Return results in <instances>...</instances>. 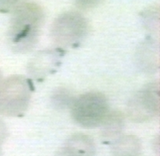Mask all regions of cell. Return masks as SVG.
Instances as JSON below:
<instances>
[{"instance_id": "cell-10", "label": "cell", "mask_w": 160, "mask_h": 156, "mask_svg": "<svg viewBox=\"0 0 160 156\" xmlns=\"http://www.w3.org/2000/svg\"><path fill=\"white\" fill-rule=\"evenodd\" d=\"M54 57L51 52H44L42 54H40L38 57H36L32 62V73H37L41 74V73H45L48 71L51 66L53 65Z\"/></svg>"}, {"instance_id": "cell-11", "label": "cell", "mask_w": 160, "mask_h": 156, "mask_svg": "<svg viewBox=\"0 0 160 156\" xmlns=\"http://www.w3.org/2000/svg\"><path fill=\"white\" fill-rule=\"evenodd\" d=\"M75 98L72 94L64 88H58L52 96V101L57 108H66L72 107L75 101Z\"/></svg>"}, {"instance_id": "cell-4", "label": "cell", "mask_w": 160, "mask_h": 156, "mask_svg": "<svg viewBox=\"0 0 160 156\" xmlns=\"http://www.w3.org/2000/svg\"><path fill=\"white\" fill-rule=\"evenodd\" d=\"M88 23L81 13L68 11L54 20L51 29L53 41L63 47L72 46L83 39L87 33Z\"/></svg>"}, {"instance_id": "cell-7", "label": "cell", "mask_w": 160, "mask_h": 156, "mask_svg": "<svg viewBox=\"0 0 160 156\" xmlns=\"http://www.w3.org/2000/svg\"><path fill=\"white\" fill-rule=\"evenodd\" d=\"M136 61L142 70L154 73L159 67V45L152 41H146L138 47Z\"/></svg>"}, {"instance_id": "cell-1", "label": "cell", "mask_w": 160, "mask_h": 156, "mask_svg": "<svg viewBox=\"0 0 160 156\" xmlns=\"http://www.w3.org/2000/svg\"><path fill=\"white\" fill-rule=\"evenodd\" d=\"M10 21L8 38L16 52L31 51L37 45L44 22V11L38 4L18 1Z\"/></svg>"}, {"instance_id": "cell-15", "label": "cell", "mask_w": 160, "mask_h": 156, "mask_svg": "<svg viewBox=\"0 0 160 156\" xmlns=\"http://www.w3.org/2000/svg\"><path fill=\"white\" fill-rule=\"evenodd\" d=\"M1 78H2V76H1V73H0V83H1V81H2Z\"/></svg>"}, {"instance_id": "cell-6", "label": "cell", "mask_w": 160, "mask_h": 156, "mask_svg": "<svg viewBox=\"0 0 160 156\" xmlns=\"http://www.w3.org/2000/svg\"><path fill=\"white\" fill-rule=\"evenodd\" d=\"M96 144L90 136L78 133L72 135L54 156H94Z\"/></svg>"}, {"instance_id": "cell-12", "label": "cell", "mask_w": 160, "mask_h": 156, "mask_svg": "<svg viewBox=\"0 0 160 156\" xmlns=\"http://www.w3.org/2000/svg\"><path fill=\"white\" fill-rule=\"evenodd\" d=\"M143 21L147 29L157 31L159 27V9L151 8L143 12L142 14Z\"/></svg>"}, {"instance_id": "cell-14", "label": "cell", "mask_w": 160, "mask_h": 156, "mask_svg": "<svg viewBox=\"0 0 160 156\" xmlns=\"http://www.w3.org/2000/svg\"><path fill=\"white\" fill-rule=\"evenodd\" d=\"M6 136V126H5L4 123L0 120V146L2 144V142L4 141L5 138Z\"/></svg>"}, {"instance_id": "cell-13", "label": "cell", "mask_w": 160, "mask_h": 156, "mask_svg": "<svg viewBox=\"0 0 160 156\" xmlns=\"http://www.w3.org/2000/svg\"><path fill=\"white\" fill-rule=\"evenodd\" d=\"M100 3V1H76V6L81 9H89L96 7Z\"/></svg>"}, {"instance_id": "cell-2", "label": "cell", "mask_w": 160, "mask_h": 156, "mask_svg": "<svg viewBox=\"0 0 160 156\" xmlns=\"http://www.w3.org/2000/svg\"><path fill=\"white\" fill-rule=\"evenodd\" d=\"M31 89L24 77L15 75L0 83V114L17 116L27 110Z\"/></svg>"}, {"instance_id": "cell-9", "label": "cell", "mask_w": 160, "mask_h": 156, "mask_svg": "<svg viewBox=\"0 0 160 156\" xmlns=\"http://www.w3.org/2000/svg\"><path fill=\"white\" fill-rule=\"evenodd\" d=\"M124 116L121 112L114 111L109 112L103 120L102 126V134L106 137H113L119 134L124 127Z\"/></svg>"}, {"instance_id": "cell-5", "label": "cell", "mask_w": 160, "mask_h": 156, "mask_svg": "<svg viewBox=\"0 0 160 156\" xmlns=\"http://www.w3.org/2000/svg\"><path fill=\"white\" fill-rule=\"evenodd\" d=\"M128 114L132 121L144 123L159 115V81L145 85L128 102Z\"/></svg>"}, {"instance_id": "cell-3", "label": "cell", "mask_w": 160, "mask_h": 156, "mask_svg": "<svg viewBox=\"0 0 160 156\" xmlns=\"http://www.w3.org/2000/svg\"><path fill=\"white\" fill-rule=\"evenodd\" d=\"M71 109L73 120L86 128L100 126L110 112L106 97L100 92L82 94L75 99Z\"/></svg>"}, {"instance_id": "cell-8", "label": "cell", "mask_w": 160, "mask_h": 156, "mask_svg": "<svg viewBox=\"0 0 160 156\" xmlns=\"http://www.w3.org/2000/svg\"><path fill=\"white\" fill-rule=\"evenodd\" d=\"M142 152L140 139L134 135H124L113 142L111 148L113 156H139Z\"/></svg>"}]
</instances>
